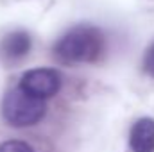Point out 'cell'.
Returning <instances> with one entry per match:
<instances>
[{
  "label": "cell",
  "instance_id": "cell-1",
  "mask_svg": "<svg viewBox=\"0 0 154 152\" xmlns=\"http://www.w3.org/2000/svg\"><path fill=\"white\" fill-rule=\"evenodd\" d=\"M106 50L104 32L95 25H77L66 31L54 45V56L66 65L95 63Z\"/></svg>",
  "mask_w": 154,
  "mask_h": 152
},
{
  "label": "cell",
  "instance_id": "cell-2",
  "mask_svg": "<svg viewBox=\"0 0 154 152\" xmlns=\"http://www.w3.org/2000/svg\"><path fill=\"white\" fill-rule=\"evenodd\" d=\"M2 116L13 127H31L43 120L47 113L45 100L25 93L20 88L9 90L2 99Z\"/></svg>",
  "mask_w": 154,
  "mask_h": 152
},
{
  "label": "cell",
  "instance_id": "cell-3",
  "mask_svg": "<svg viewBox=\"0 0 154 152\" xmlns=\"http://www.w3.org/2000/svg\"><path fill=\"white\" fill-rule=\"evenodd\" d=\"M18 88L36 99L47 100L59 91L61 75L54 68H32L20 77Z\"/></svg>",
  "mask_w": 154,
  "mask_h": 152
},
{
  "label": "cell",
  "instance_id": "cell-4",
  "mask_svg": "<svg viewBox=\"0 0 154 152\" xmlns=\"http://www.w3.org/2000/svg\"><path fill=\"white\" fill-rule=\"evenodd\" d=\"M129 147L133 152H154V120L138 118L129 131Z\"/></svg>",
  "mask_w": 154,
  "mask_h": 152
},
{
  "label": "cell",
  "instance_id": "cell-5",
  "mask_svg": "<svg viewBox=\"0 0 154 152\" xmlns=\"http://www.w3.org/2000/svg\"><path fill=\"white\" fill-rule=\"evenodd\" d=\"M31 36L25 32V31H13V32H7L2 43H0V48H2V54L7 57V59H20L23 56L29 54L31 50Z\"/></svg>",
  "mask_w": 154,
  "mask_h": 152
},
{
  "label": "cell",
  "instance_id": "cell-6",
  "mask_svg": "<svg viewBox=\"0 0 154 152\" xmlns=\"http://www.w3.org/2000/svg\"><path fill=\"white\" fill-rule=\"evenodd\" d=\"M0 152H34V149L22 140H7L0 143Z\"/></svg>",
  "mask_w": 154,
  "mask_h": 152
},
{
  "label": "cell",
  "instance_id": "cell-7",
  "mask_svg": "<svg viewBox=\"0 0 154 152\" xmlns=\"http://www.w3.org/2000/svg\"><path fill=\"white\" fill-rule=\"evenodd\" d=\"M142 68H143V72H145L147 75L154 79V41L147 47V50H145V54H143Z\"/></svg>",
  "mask_w": 154,
  "mask_h": 152
}]
</instances>
